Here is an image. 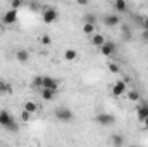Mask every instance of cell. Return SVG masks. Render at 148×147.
<instances>
[{"label":"cell","instance_id":"obj_31","mask_svg":"<svg viewBox=\"0 0 148 147\" xmlns=\"http://www.w3.org/2000/svg\"><path fill=\"white\" fill-rule=\"evenodd\" d=\"M143 125H145V128H147V130H148V118H147V119H145V121H143Z\"/></svg>","mask_w":148,"mask_h":147},{"label":"cell","instance_id":"obj_33","mask_svg":"<svg viewBox=\"0 0 148 147\" xmlns=\"http://www.w3.org/2000/svg\"><path fill=\"white\" fill-rule=\"evenodd\" d=\"M134 147H140V146H134Z\"/></svg>","mask_w":148,"mask_h":147},{"label":"cell","instance_id":"obj_19","mask_svg":"<svg viewBox=\"0 0 148 147\" xmlns=\"http://www.w3.org/2000/svg\"><path fill=\"white\" fill-rule=\"evenodd\" d=\"M12 92V88H10V85L7 83V81H3V80H0V95H3V94H10Z\"/></svg>","mask_w":148,"mask_h":147},{"label":"cell","instance_id":"obj_23","mask_svg":"<svg viewBox=\"0 0 148 147\" xmlns=\"http://www.w3.org/2000/svg\"><path fill=\"white\" fill-rule=\"evenodd\" d=\"M84 23H86V24H95V23H97V17H95L93 14H86V16H84Z\"/></svg>","mask_w":148,"mask_h":147},{"label":"cell","instance_id":"obj_20","mask_svg":"<svg viewBox=\"0 0 148 147\" xmlns=\"http://www.w3.org/2000/svg\"><path fill=\"white\" fill-rule=\"evenodd\" d=\"M41 81H43V76H35L31 80V87L33 88H41Z\"/></svg>","mask_w":148,"mask_h":147},{"label":"cell","instance_id":"obj_18","mask_svg":"<svg viewBox=\"0 0 148 147\" xmlns=\"http://www.w3.org/2000/svg\"><path fill=\"white\" fill-rule=\"evenodd\" d=\"M126 95H127V99H129L131 102L140 101V92H138V90H127V92H126Z\"/></svg>","mask_w":148,"mask_h":147},{"label":"cell","instance_id":"obj_16","mask_svg":"<svg viewBox=\"0 0 148 147\" xmlns=\"http://www.w3.org/2000/svg\"><path fill=\"white\" fill-rule=\"evenodd\" d=\"M64 59H66V61H76V59H77V52H76L74 49H67V50L64 52Z\"/></svg>","mask_w":148,"mask_h":147},{"label":"cell","instance_id":"obj_10","mask_svg":"<svg viewBox=\"0 0 148 147\" xmlns=\"http://www.w3.org/2000/svg\"><path fill=\"white\" fill-rule=\"evenodd\" d=\"M136 116H138V119L140 121H145L148 118V104H141L138 111H136Z\"/></svg>","mask_w":148,"mask_h":147},{"label":"cell","instance_id":"obj_15","mask_svg":"<svg viewBox=\"0 0 148 147\" xmlns=\"http://www.w3.org/2000/svg\"><path fill=\"white\" fill-rule=\"evenodd\" d=\"M112 146H114V147H122V146H124V137H122V135H119V133L112 135Z\"/></svg>","mask_w":148,"mask_h":147},{"label":"cell","instance_id":"obj_14","mask_svg":"<svg viewBox=\"0 0 148 147\" xmlns=\"http://www.w3.org/2000/svg\"><path fill=\"white\" fill-rule=\"evenodd\" d=\"M114 9H115V12H124V10H127V3L124 0H115L114 2Z\"/></svg>","mask_w":148,"mask_h":147},{"label":"cell","instance_id":"obj_4","mask_svg":"<svg viewBox=\"0 0 148 147\" xmlns=\"http://www.w3.org/2000/svg\"><path fill=\"white\" fill-rule=\"evenodd\" d=\"M41 88L57 92V90L60 88V81H59V80H55V78H52V76H43V81H41Z\"/></svg>","mask_w":148,"mask_h":147},{"label":"cell","instance_id":"obj_26","mask_svg":"<svg viewBox=\"0 0 148 147\" xmlns=\"http://www.w3.org/2000/svg\"><path fill=\"white\" fill-rule=\"evenodd\" d=\"M41 43H43V45H50V43H52V38L48 37V35H43V37H41Z\"/></svg>","mask_w":148,"mask_h":147},{"label":"cell","instance_id":"obj_25","mask_svg":"<svg viewBox=\"0 0 148 147\" xmlns=\"http://www.w3.org/2000/svg\"><path fill=\"white\" fill-rule=\"evenodd\" d=\"M109 71H110V73H119V64L110 62V64H109Z\"/></svg>","mask_w":148,"mask_h":147},{"label":"cell","instance_id":"obj_28","mask_svg":"<svg viewBox=\"0 0 148 147\" xmlns=\"http://www.w3.org/2000/svg\"><path fill=\"white\" fill-rule=\"evenodd\" d=\"M141 40L143 42H148V30H143L141 31Z\"/></svg>","mask_w":148,"mask_h":147},{"label":"cell","instance_id":"obj_5","mask_svg":"<svg viewBox=\"0 0 148 147\" xmlns=\"http://www.w3.org/2000/svg\"><path fill=\"white\" fill-rule=\"evenodd\" d=\"M97 123L102 125V126H112L115 123V116H112L109 112H100L97 116Z\"/></svg>","mask_w":148,"mask_h":147},{"label":"cell","instance_id":"obj_21","mask_svg":"<svg viewBox=\"0 0 148 147\" xmlns=\"http://www.w3.org/2000/svg\"><path fill=\"white\" fill-rule=\"evenodd\" d=\"M95 31V24H83V33H86V35H91Z\"/></svg>","mask_w":148,"mask_h":147},{"label":"cell","instance_id":"obj_22","mask_svg":"<svg viewBox=\"0 0 148 147\" xmlns=\"http://www.w3.org/2000/svg\"><path fill=\"white\" fill-rule=\"evenodd\" d=\"M23 5H24V2H23V0H12V2H10L12 10H17V9H21Z\"/></svg>","mask_w":148,"mask_h":147},{"label":"cell","instance_id":"obj_11","mask_svg":"<svg viewBox=\"0 0 148 147\" xmlns=\"http://www.w3.org/2000/svg\"><path fill=\"white\" fill-rule=\"evenodd\" d=\"M24 111H28L29 114H35L38 111V104L35 101H26V102H24Z\"/></svg>","mask_w":148,"mask_h":147},{"label":"cell","instance_id":"obj_30","mask_svg":"<svg viewBox=\"0 0 148 147\" xmlns=\"http://www.w3.org/2000/svg\"><path fill=\"white\" fill-rule=\"evenodd\" d=\"M29 7H31V9H33V10H38V9H40V5H38V3H31V5H29Z\"/></svg>","mask_w":148,"mask_h":147},{"label":"cell","instance_id":"obj_29","mask_svg":"<svg viewBox=\"0 0 148 147\" xmlns=\"http://www.w3.org/2000/svg\"><path fill=\"white\" fill-rule=\"evenodd\" d=\"M141 28H143V30H148V17H145V21H143Z\"/></svg>","mask_w":148,"mask_h":147},{"label":"cell","instance_id":"obj_6","mask_svg":"<svg viewBox=\"0 0 148 147\" xmlns=\"http://www.w3.org/2000/svg\"><path fill=\"white\" fill-rule=\"evenodd\" d=\"M115 50H117V45L114 43V42H105L102 47H100V52H102V55H107V57H110L115 54Z\"/></svg>","mask_w":148,"mask_h":147},{"label":"cell","instance_id":"obj_9","mask_svg":"<svg viewBox=\"0 0 148 147\" xmlns=\"http://www.w3.org/2000/svg\"><path fill=\"white\" fill-rule=\"evenodd\" d=\"M2 21L3 24H16L17 23V10H7L3 16H2Z\"/></svg>","mask_w":148,"mask_h":147},{"label":"cell","instance_id":"obj_3","mask_svg":"<svg viewBox=\"0 0 148 147\" xmlns=\"http://www.w3.org/2000/svg\"><path fill=\"white\" fill-rule=\"evenodd\" d=\"M55 118L59 121H62V123H69V121L74 119V114H73V111L67 109V107H57L55 109Z\"/></svg>","mask_w":148,"mask_h":147},{"label":"cell","instance_id":"obj_24","mask_svg":"<svg viewBox=\"0 0 148 147\" xmlns=\"http://www.w3.org/2000/svg\"><path fill=\"white\" fill-rule=\"evenodd\" d=\"M31 116H33V114H29L28 111H23V112H21V118H19V119H21L23 123H28V121L31 119Z\"/></svg>","mask_w":148,"mask_h":147},{"label":"cell","instance_id":"obj_1","mask_svg":"<svg viewBox=\"0 0 148 147\" xmlns=\"http://www.w3.org/2000/svg\"><path fill=\"white\" fill-rule=\"evenodd\" d=\"M0 126L9 130V132H12V133H16L19 130V125H17L16 118L10 114V111H7V109L0 111Z\"/></svg>","mask_w":148,"mask_h":147},{"label":"cell","instance_id":"obj_8","mask_svg":"<svg viewBox=\"0 0 148 147\" xmlns=\"http://www.w3.org/2000/svg\"><path fill=\"white\" fill-rule=\"evenodd\" d=\"M119 23H121L119 14H107V16H103V24L109 26V28H115Z\"/></svg>","mask_w":148,"mask_h":147},{"label":"cell","instance_id":"obj_27","mask_svg":"<svg viewBox=\"0 0 148 147\" xmlns=\"http://www.w3.org/2000/svg\"><path fill=\"white\" fill-rule=\"evenodd\" d=\"M122 33H124V37L126 38H131V31L127 30V26H122Z\"/></svg>","mask_w":148,"mask_h":147},{"label":"cell","instance_id":"obj_12","mask_svg":"<svg viewBox=\"0 0 148 147\" xmlns=\"http://www.w3.org/2000/svg\"><path fill=\"white\" fill-rule=\"evenodd\" d=\"M103 43H105V37L103 35H100V33L93 35V38H91V45L93 47H102Z\"/></svg>","mask_w":148,"mask_h":147},{"label":"cell","instance_id":"obj_13","mask_svg":"<svg viewBox=\"0 0 148 147\" xmlns=\"http://www.w3.org/2000/svg\"><path fill=\"white\" fill-rule=\"evenodd\" d=\"M16 59H17L19 62H28V61H29V52H28V50H17Z\"/></svg>","mask_w":148,"mask_h":147},{"label":"cell","instance_id":"obj_7","mask_svg":"<svg viewBox=\"0 0 148 147\" xmlns=\"http://www.w3.org/2000/svg\"><path fill=\"white\" fill-rule=\"evenodd\" d=\"M127 92V87H126V81H115L114 83V87H112V94L115 95V97H121V95H124Z\"/></svg>","mask_w":148,"mask_h":147},{"label":"cell","instance_id":"obj_2","mask_svg":"<svg viewBox=\"0 0 148 147\" xmlns=\"http://www.w3.org/2000/svg\"><path fill=\"white\" fill-rule=\"evenodd\" d=\"M57 17H59V14H57V9H53V7H45L43 12H41V19H43V23H47V24L55 23Z\"/></svg>","mask_w":148,"mask_h":147},{"label":"cell","instance_id":"obj_17","mask_svg":"<svg viewBox=\"0 0 148 147\" xmlns=\"http://www.w3.org/2000/svg\"><path fill=\"white\" fill-rule=\"evenodd\" d=\"M41 97H43L45 101H53V99H55V92H53V90H45V88H41Z\"/></svg>","mask_w":148,"mask_h":147},{"label":"cell","instance_id":"obj_32","mask_svg":"<svg viewBox=\"0 0 148 147\" xmlns=\"http://www.w3.org/2000/svg\"><path fill=\"white\" fill-rule=\"evenodd\" d=\"M0 31H2V24H0Z\"/></svg>","mask_w":148,"mask_h":147}]
</instances>
